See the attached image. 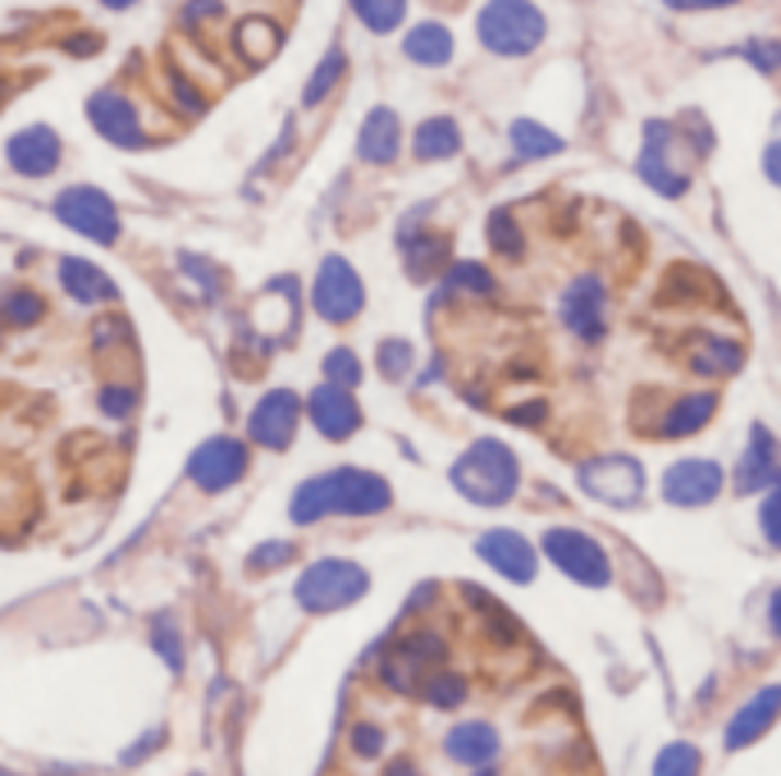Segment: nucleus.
Listing matches in <instances>:
<instances>
[{"mask_svg":"<svg viewBox=\"0 0 781 776\" xmlns=\"http://www.w3.org/2000/svg\"><path fill=\"white\" fill-rule=\"evenodd\" d=\"M444 749H448V759H457L466 767H489L493 754H499V731H493L489 721H462V727L448 731Z\"/></svg>","mask_w":781,"mask_h":776,"instance_id":"6ab92c4d","label":"nucleus"},{"mask_svg":"<svg viewBox=\"0 0 781 776\" xmlns=\"http://www.w3.org/2000/svg\"><path fill=\"white\" fill-rule=\"evenodd\" d=\"M311 302L325 320H352L361 306H366V289H361L357 270L343 261V256H329L316 274V289H311Z\"/></svg>","mask_w":781,"mask_h":776,"instance_id":"6e6552de","label":"nucleus"},{"mask_svg":"<svg viewBox=\"0 0 781 776\" xmlns=\"http://www.w3.org/2000/svg\"><path fill=\"white\" fill-rule=\"evenodd\" d=\"M106 411H110V416H124V411H133V393H119V388H110V393H106Z\"/></svg>","mask_w":781,"mask_h":776,"instance_id":"c03bdc74","label":"nucleus"},{"mask_svg":"<svg viewBox=\"0 0 781 776\" xmlns=\"http://www.w3.org/2000/svg\"><path fill=\"white\" fill-rule=\"evenodd\" d=\"M741 348L736 343H722V339H709L704 343V352L695 356V366L699 371H713V375H732V371H741Z\"/></svg>","mask_w":781,"mask_h":776,"instance_id":"c756f323","label":"nucleus"},{"mask_svg":"<svg viewBox=\"0 0 781 776\" xmlns=\"http://www.w3.org/2000/svg\"><path fill=\"white\" fill-rule=\"evenodd\" d=\"M398 115L394 110H371L366 124H361V138H357V151H361V161H371V165H388L398 155Z\"/></svg>","mask_w":781,"mask_h":776,"instance_id":"412c9836","label":"nucleus"},{"mask_svg":"<svg viewBox=\"0 0 781 776\" xmlns=\"http://www.w3.org/2000/svg\"><path fill=\"white\" fill-rule=\"evenodd\" d=\"M430 698L439 708H453V704H462L466 698V685H462V677H434L430 681Z\"/></svg>","mask_w":781,"mask_h":776,"instance_id":"4c0bfd02","label":"nucleus"},{"mask_svg":"<svg viewBox=\"0 0 781 776\" xmlns=\"http://www.w3.org/2000/svg\"><path fill=\"white\" fill-rule=\"evenodd\" d=\"M512 146H516V155H526V161H544V155L562 151V138L549 133V128L535 124V119H516L512 124Z\"/></svg>","mask_w":781,"mask_h":776,"instance_id":"a878e982","label":"nucleus"},{"mask_svg":"<svg viewBox=\"0 0 781 776\" xmlns=\"http://www.w3.org/2000/svg\"><path fill=\"white\" fill-rule=\"evenodd\" d=\"M306 411H311V421H316V430H320L325 438H348V434H357V425H361V407H357V398H352V388H343V384L311 388Z\"/></svg>","mask_w":781,"mask_h":776,"instance_id":"f8f14e48","label":"nucleus"},{"mask_svg":"<svg viewBox=\"0 0 781 776\" xmlns=\"http://www.w3.org/2000/svg\"><path fill=\"white\" fill-rule=\"evenodd\" d=\"M388 507V480L371 471H329L320 480H306L293 494V521H320V516H371Z\"/></svg>","mask_w":781,"mask_h":776,"instance_id":"f257e3e1","label":"nucleus"},{"mask_svg":"<svg viewBox=\"0 0 781 776\" xmlns=\"http://www.w3.org/2000/svg\"><path fill=\"white\" fill-rule=\"evenodd\" d=\"M722 494V466L709 457H686L672 461L663 475V498L676 507H704Z\"/></svg>","mask_w":781,"mask_h":776,"instance_id":"1a4fd4ad","label":"nucleus"},{"mask_svg":"<svg viewBox=\"0 0 781 776\" xmlns=\"http://www.w3.org/2000/svg\"><path fill=\"white\" fill-rule=\"evenodd\" d=\"M480 557L508 580H521V585L535 580V549L512 530H489L480 539Z\"/></svg>","mask_w":781,"mask_h":776,"instance_id":"4468645a","label":"nucleus"},{"mask_svg":"<svg viewBox=\"0 0 781 776\" xmlns=\"http://www.w3.org/2000/svg\"><path fill=\"white\" fill-rule=\"evenodd\" d=\"M5 155H10V165L23 178H42V174L56 169V161H60V138L50 133V128H23V133L10 138Z\"/></svg>","mask_w":781,"mask_h":776,"instance_id":"f3484780","label":"nucleus"},{"mask_svg":"<svg viewBox=\"0 0 781 776\" xmlns=\"http://www.w3.org/2000/svg\"><path fill=\"white\" fill-rule=\"evenodd\" d=\"M489 243L499 247L503 256H516V251H521V233H516V224H512L508 211H493V215H489Z\"/></svg>","mask_w":781,"mask_h":776,"instance_id":"72a5a7b5","label":"nucleus"},{"mask_svg":"<svg viewBox=\"0 0 781 776\" xmlns=\"http://www.w3.org/2000/svg\"><path fill=\"white\" fill-rule=\"evenodd\" d=\"M695 767H699L695 744H672V749H663V759H658V772H695Z\"/></svg>","mask_w":781,"mask_h":776,"instance_id":"58836bf2","label":"nucleus"},{"mask_svg":"<svg viewBox=\"0 0 781 776\" xmlns=\"http://www.w3.org/2000/svg\"><path fill=\"white\" fill-rule=\"evenodd\" d=\"M581 484H585V494L598 498V503L631 507L640 498V489H644V471H640V461H631V457H598V461L581 466Z\"/></svg>","mask_w":781,"mask_h":776,"instance_id":"0eeeda50","label":"nucleus"},{"mask_svg":"<svg viewBox=\"0 0 781 776\" xmlns=\"http://www.w3.org/2000/svg\"><path fill=\"white\" fill-rule=\"evenodd\" d=\"M768 484H777V444L763 425H754L749 452L741 457V471H736V489L754 494V489H768Z\"/></svg>","mask_w":781,"mask_h":776,"instance_id":"aec40b11","label":"nucleus"},{"mask_svg":"<svg viewBox=\"0 0 781 776\" xmlns=\"http://www.w3.org/2000/svg\"><path fill=\"white\" fill-rule=\"evenodd\" d=\"M60 283L69 289V297L78 302H110L119 289L106 279V270L101 266H88V261H65L60 266Z\"/></svg>","mask_w":781,"mask_h":776,"instance_id":"b1692460","label":"nucleus"},{"mask_svg":"<svg viewBox=\"0 0 781 776\" xmlns=\"http://www.w3.org/2000/svg\"><path fill=\"white\" fill-rule=\"evenodd\" d=\"M88 115H92L96 133L106 138V142H115V146H138V142H142L138 110L128 106L124 96H115V92H96V96L88 101Z\"/></svg>","mask_w":781,"mask_h":776,"instance_id":"dca6fc26","label":"nucleus"},{"mask_svg":"<svg viewBox=\"0 0 781 776\" xmlns=\"http://www.w3.org/2000/svg\"><path fill=\"white\" fill-rule=\"evenodd\" d=\"M476 33L493 56H526L544 42V14L531 0H489L476 19Z\"/></svg>","mask_w":781,"mask_h":776,"instance_id":"7ed1b4c3","label":"nucleus"},{"mask_svg":"<svg viewBox=\"0 0 781 776\" xmlns=\"http://www.w3.org/2000/svg\"><path fill=\"white\" fill-rule=\"evenodd\" d=\"M544 553L576 585H608V553L581 530H549L544 534Z\"/></svg>","mask_w":781,"mask_h":776,"instance_id":"423d86ee","label":"nucleus"},{"mask_svg":"<svg viewBox=\"0 0 781 776\" xmlns=\"http://www.w3.org/2000/svg\"><path fill=\"white\" fill-rule=\"evenodd\" d=\"M640 178L663 197H681L686 192V169L672 165V155L663 151V124H649V142L640 151Z\"/></svg>","mask_w":781,"mask_h":776,"instance_id":"a211bd4d","label":"nucleus"},{"mask_svg":"<svg viewBox=\"0 0 781 776\" xmlns=\"http://www.w3.org/2000/svg\"><path fill=\"white\" fill-rule=\"evenodd\" d=\"M289 557H293V543H266V549L252 553V566L260 572V566H279V562H289Z\"/></svg>","mask_w":781,"mask_h":776,"instance_id":"a19ab883","label":"nucleus"},{"mask_svg":"<svg viewBox=\"0 0 781 776\" xmlns=\"http://www.w3.org/2000/svg\"><path fill=\"white\" fill-rule=\"evenodd\" d=\"M325 375H329V384L357 388V379H361V361H357L348 348H338V352H329V356H325Z\"/></svg>","mask_w":781,"mask_h":776,"instance_id":"473e14b6","label":"nucleus"},{"mask_svg":"<svg viewBox=\"0 0 781 776\" xmlns=\"http://www.w3.org/2000/svg\"><path fill=\"white\" fill-rule=\"evenodd\" d=\"M403 50L416 64L439 69V64L453 60V33L444 28V23H416V28L407 33V42H403Z\"/></svg>","mask_w":781,"mask_h":776,"instance_id":"5701e85b","label":"nucleus"},{"mask_svg":"<svg viewBox=\"0 0 781 776\" xmlns=\"http://www.w3.org/2000/svg\"><path fill=\"white\" fill-rule=\"evenodd\" d=\"M709 416H713V393H695V398L676 402V407L667 411V425H663V434H672V438L695 434L699 425H709Z\"/></svg>","mask_w":781,"mask_h":776,"instance_id":"bb28decb","label":"nucleus"},{"mask_svg":"<svg viewBox=\"0 0 781 776\" xmlns=\"http://www.w3.org/2000/svg\"><path fill=\"white\" fill-rule=\"evenodd\" d=\"M352 749L361 759H375L380 749H384V736L375 731V727H357V736H352Z\"/></svg>","mask_w":781,"mask_h":776,"instance_id":"79ce46f5","label":"nucleus"},{"mask_svg":"<svg viewBox=\"0 0 781 776\" xmlns=\"http://www.w3.org/2000/svg\"><path fill=\"white\" fill-rule=\"evenodd\" d=\"M462 146V133H457V124L453 119H426L421 128H416V138H411V151H416V161H444V155H457Z\"/></svg>","mask_w":781,"mask_h":776,"instance_id":"393cba45","label":"nucleus"},{"mask_svg":"<svg viewBox=\"0 0 781 776\" xmlns=\"http://www.w3.org/2000/svg\"><path fill=\"white\" fill-rule=\"evenodd\" d=\"M777 698H781L777 685H768L749 708H741L736 721H732V731H726V749H741V744H749V740H759V736L772 727V717H777Z\"/></svg>","mask_w":781,"mask_h":776,"instance_id":"4be33fe9","label":"nucleus"},{"mask_svg":"<svg viewBox=\"0 0 781 776\" xmlns=\"http://www.w3.org/2000/svg\"><path fill=\"white\" fill-rule=\"evenodd\" d=\"M407 366H411V348H407L403 339H394V343H384V348H380V371H384L388 379H398Z\"/></svg>","mask_w":781,"mask_h":776,"instance_id":"e433bc0d","label":"nucleus"},{"mask_svg":"<svg viewBox=\"0 0 781 776\" xmlns=\"http://www.w3.org/2000/svg\"><path fill=\"white\" fill-rule=\"evenodd\" d=\"M672 10H722V5H736V0H667Z\"/></svg>","mask_w":781,"mask_h":776,"instance_id":"a18cd8bd","label":"nucleus"},{"mask_svg":"<svg viewBox=\"0 0 781 776\" xmlns=\"http://www.w3.org/2000/svg\"><path fill=\"white\" fill-rule=\"evenodd\" d=\"M448 658V644L439 639V635H411V639H403L394 654H388V662H384V677H388V685L394 690H411V681H421L430 667H439Z\"/></svg>","mask_w":781,"mask_h":776,"instance_id":"ddd939ff","label":"nucleus"},{"mask_svg":"<svg viewBox=\"0 0 781 776\" xmlns=\"http://www.w3.org/2000/svg\"><path fill=\"white\" fill-rule=\"evenodd\" d=\"M233 42H238V50H243L247 60H266L270 50H275V28H270L266 19H247Z\"/></svg>","mask_w":781,"mask_h":776,"instance_id":"c85d7f7f","label":"nucleus"},{"mask_svg":"<svg viewBox=\"0 0 781 776\" xmlns=\"http://www.w3.org/2000/svg\"><path fill=\"white\" fill-rule=\"evenodd\" d=\"M298 416H302V398L289 393V388H275V393H266L256 402L252 421H247V434L256 438V444H266V448H289L293 434H298Z\"/></svg>","mask_w":781,"mask_h":776,"instance_id":"9b49d317","label":"nucleus"},{"mask_svg":"<svg viewBox=\"0 0 781 776\" xmlns=\"http://www.w3.org/2000/svg\"><path fill=\"white\" fill-rule=\"evenodd\" d=\"M343 50H329V56L320 60V69L316 73H311V83H306V92H302V101H306V106H316V101H325V92L338 83V78H343Z\"/></svg>","mask_w":781,"mask_h":776,"instance_id":"7c9ffc66","label":"nucleus"},{"mask_svg":"<svg viewBox=\"0 0 781 776\" xmlns=\"http://www.w3.org/2000/svg\"><path fill=\"white\" fill-rule=\"evenodd\" d=\"M101 5H110V10H128V5H138V0H101Z\"/></svg>","mask_w":781,"mask_h":776,"instance_id":"09e8293b","label":"nucleus"},{"mask_svg":"<svg viewBox=\"0 0 781 776\" xmlns=\"http://www.w3.org/2000/svg\"><path fill=\"white\" fill-rule=\"evenodd\" d=\"M539 416H544V407H539V402H535V407H521V411H512V421H516V425H526V421H539Z\"/></svg>","mask_w":781,"mask_h":776,"instance_id":"de8ad7c7","label":"nucleus"},{"mask_svg":"<svg viewBox=\"0 0 781 776\" xmlns=\"http://www.w3.org/2000/svg\"><path fill=\"white\" fill-rule=\"evenodd\" d=\"M5 320H10V325H37V320H42V297L14 293V297L5 302Z\"/></svg>","mask_w":781,"mask_h":776,"instance_id":"c9c22d12","label":"nucleus"},{"mask_svg":"<svg viewBox=\"0 0 781 776\" xmlns=\"http://www.w3.org/2000/svg\"><path fill=\"white\" fill-rule=\"evenodd\" d=\"M188 475L206 489V494H220V489L238 484L247 475V448L238 444V438H206L188 461Z\"/></svg>","mask_w":781,"mask_h":776,"instance_id":"9d476101","label":"nucleus"},{"mask_svg":"<svg viewBox=\"0 0 781 776\" xmlns=\"http://www.w3.org/2000/svg\"><path fill=\"white\" fill-rule=\"evenodd\" d=\"M749 56H754V64H759L763 73L777 69V46H772V42H768V46H749Z\"/></svg>","mask_w":781,"mask_h":776,"instance_id":"49530a36","label":"nucleus"},{"mask_svg":"<svg viewBox=\"0 0 781 776\" xmlns=\"http://www.w3.org/2000/svg\"><path fill=\"white\" fill-rule=\"evenodd\" d=\"M352 10L371 33H394L407 14V0H352Z\"/></svg>","mask_w":781,"mask_h":776,"instance_id":"cd10ccee","label":"nucleus"},{"mask_svg":"<svg viewBox=\"0 0 781 776\" xmlns=\"http://www.w3.org/2000/svg\"><path fill=\"white\" fill-rule=\"evenodd\" d=\"M56 215L73 228V233H83V238L92 243H115L119 238V211H115V201L106 192H96V188H65L56 197Z\"/></svg>","mask_w":781,"mask_h":776,"instance_id":"39448f33","label":"nucleus"},{"mask_svg":"<svg viewBox=\"0 0 781 776\" xmlns=\"http://www.w3.org/2000/svg\"><path fill=\"white\" fill-rule=\"evenodd\" d=\"M763 530H768V543H777V484H768V507H763Z\"/></svg>","mask_w":781,"mask_h":776,"instance_id":"37998d69","label":"nucleus"},{"mask_svg":"<svg viewBox=\"0 0 781 776\" xmlns=\"http://www.w3.org/2000/svg\"><path fill=\"white\" fill-rule=\"evenodd\" d=\"M448 289H466V293H489L493 289V279L480 270V266H471V261H462V266H448Z\"/></svg>","mask_w":781,"mask_h":776,"instance_id":"f704fd0d","label":"nucleus"},{"mask_svg":"<svg viewBox=\"0 0 781 776\" xmlns=\"http://www.w3.org/2000/svg\"><path fill=\"white\" fill-rule=\"evenodd\" d=\"M516 457L512 448H503L499 438H480V444L466 448V457L453 466V484H457V494H466L471 503L480 507H499L516 494Z\"/></svg>","mask_w":781,"mask_h":776,"instance_id":"f03ea898","label":"nucleus"},{"mask_svg":"<svg viewBox=\"0 0 781 776\" xmlns=\"http://www.w3.org/2000/svg\"><path fill=\"white\" fill-rule=\"evenodd\" d=\"M155 649L165 654L170 671H184V649H178V635H174L170 621H165V626H155Z\"/></svg>","mask_w":781,"mask_h":776,"instance_id":"ea45409f","label":"nucleus"},{"mask_svg":"<svg viewBox=\"0 0 781 776\" xmlns=\"http://www.w3.org/2000/svg\"><path fill=\"white\" fill-rule=\"evenodd\" d=\"M448 256V247H444V238H416V243H407V270L416 274V279H426V274H434V266Z\"/></svg>","mask_w":781,"mask_h":776,"instance_id":"2f4dec72","label":"nucleus"},{"mask_svg":"<svg viewBox=\"0 0 781 776\" xmlns=\"http://www.w3.org/2000/svg\"><path fill=\"white\" fill-rule=\"evenodd\" d=\"M366 572L357 562H338L325 557L316 566H306L302 580H298V603L306 612H338V608H352L361 593H366Z\"/></svg>","mask_w":781,"mask_h":776,"instance_id":"20e7f679","label":"nucleus"},{"mask_svg":"<svg viewBox=\"0 0 781 776\" xmlns=\"http://www.w3.org/2000/svg\"><path fill=\"white\" fill-rule=\"evenodd\" d=\"M604 283L598 279H576L571 289L562 293V320L571 333H581V339H598L604 333Z\"/></svg>","mask_w":781,"mask_h":776,"instance_id":"2eb2a0df","label":"nucleus"}]
</instances>
